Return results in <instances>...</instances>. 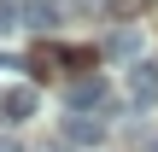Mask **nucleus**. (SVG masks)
Listing matches in <instances>:
<instances>
[{
	"label": "nucleus",
	"mask_w": 158,
	"mask_h": 152,
	"mask_svg": "<svg viewBox=\"0 0 158 152\" xmlns=\"http://www.w3.org/2000/svg\"><path fill=\"white\" fill-rule=\"evenodd\" d=\"M106 141V123L100 117H70L64 111V146H100Z\"/></svg>",
	"instance_id": "3"
},
{
	"label": "nucleus",
	"mask_w": 158,
	"mask_h": 152,
	"mask_svg": "<svg viewBox=\"0 0 158 152\" xmlns=\"http://www.w3.org/2000/svg\"><path fill=\"white\" fill-rule=\"evenodd\" d=\"M0 111H6V123H29V117L41 111V94H35V88H6V94H0Z\"/></svg>",
	"instance_id": "2"
},
{
	"label": "nucleus",
	"mask_w": 158,
	"mask_h": 152,
	"mask_svg": "<svg viewBox=\"0 0 158 152\" xmlns=\"http://www.w3.org/2000/svg\"><path fill=\"white\" fill-rule=\"evenodd\" d=\"M106 94H111V82H106V76H76V82L64 88V111H70V117H88V111H100V105H106Z\"/></svg>",
	"instance_id": "1"
},
{
	"label": "nucleus",
	"mask_w": 158,
	"mask_h": 152,
	"mask_svg": "<svg viewBox=\"0 0 158 152\" xmlns=\"http://www.w3.org/2000/svg\"><path fill=\"white\" fill-rule=\"evenodd\" d=\"M0 152H12V141H0Z\"/></svg>",
	"instance_id": "7"
},
{
	"label": "nucleus",
	"mask_w": 158,
	"mask_h": 152,
	"mask_svg": "<svg viewBox=\"0 0 158 152\" xmlns=\"http://www.w3.org/2000/svg\"><path fill=\"white\" fill-rule=\"evenodd\" d=\"M152 152H158V146H152Z\"/></svg>",
	"instance_id": "8"
},
{
	"label": "nucleus",
	"mask_w": 158,
	"mask_h": 152,
	"mask_svg": "<svg viewBox=\"0 0 158 152\" xmlns=\"http://www.w3.org/2000/svg\"><path fill=\"white\" fill-rule=\"evenodd\" d=\"M135 47H141V35H135V29H117V35L106 41V53H117V59H129Z\"/></svg>",
	"instance_id": "5"
},
{
	"label": "nucleus",
	"mask_w": 158,
	"mask_h": 152,
	"mask_svg": "<svg viewBox=\"0 0 158 152\" xmlns=\"http://www.w3.org/2000/svg\"><path fill=\"white\" fill-rule=\"evenodd\" d=\"M129 100L135 105H158V64H135L129 70Z\"/></svg>",
	"instance_id": "4"
},
{
	"label": "nucleus",
	"mask_w": 158,
	"mask_h": 152,
	"mask_svg": "<svg viewBox=\"0 0 158 152\" xmlns=\"http://www.w3.org/2000/svg\"><path fill=\"white\" fill-rule=\"evenodd\" d=\"M53 64H59V47H35V70H41V76H47V70H53Z\"/></svg>",
	"instance_id": "6"
}]
</instances>
